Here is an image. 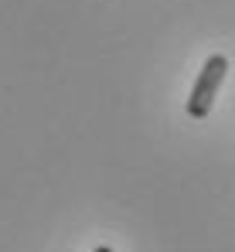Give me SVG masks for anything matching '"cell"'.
<instances>
[{
	"mask_svg": "<svg viewBox=\"0 0 235 252\" xmlns=\"http://www.w3.org/2000/svg\"><path fill=\"white\" fill-rule=\"evenodd\" d=\"M225 75H229V58H225V55H211V58L201 65V75H198L191 95H188V116H191V120H204V116L211 113L215 95H218V89L225 82Z\"/></svg>",
	"mask_w": 235,
	"mask_h": 252,
	"instance_id": "obj_1",
	"label": "cell"
},
{
	"mask_svg": "<svg viewBox=\"0 0 235 252\" xmlns=\"http://www.w3.org/2000/svg\"><path fill=\"white\" fill-rule=\"evenodd\" d=\"M92 252H113V249L109 246H99V249H92Z\"/></svg>",
	"mask_w": 235,
	"mask_h": 252,
	"instance_id": "obj_2",
	"label": "cell"
}]
</instances>
